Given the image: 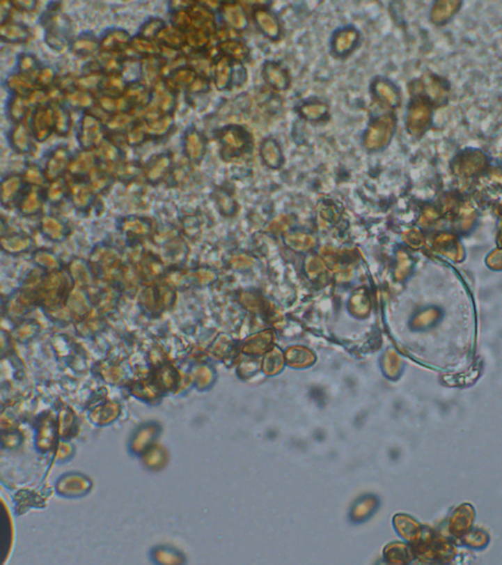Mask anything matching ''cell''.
<instances>
[{
    "label": "cell",
    "instance_id": "6da1fadb",
    "mask_svg": "<svg viewBox=\"0 0 502 565\" xmlns=\"http://www.w3.org/2000/svg\"><path fill=\"white\" fill-rule=\"evenodd\" d=\"M61 6L59 2H50L40 18L45 45L55 52L69 48L77 36L75 24L62 11Z\"/></svg>",
    "mask_w": 502,
    "mask_h": 565
},
{
    "label": "cell",
    "instance_id": "7a4b0ae2",
    "mask_svg": "<svg viewBox=\"0 0 502 565\" xmlns=\"http://www.w3.org/2000/svg\"><path fill=\"white\" fill-rule=\"evenodd\" d=\"M396 118L393 113H383L374 117L365 130L362 144L369 153L385 150L395 136Z\"/></svg>",
    "mask_w": 502,
    "mask_h": 565
},
{
    "label": "cell",
    "instance_id": "3957f363",
    "mask_svg": "<svg viewBox=\"0 0 502 565\" xmlns=\"http://www.w3.org/2000/svg\"><path fill=\"white\" fill-rule=\"evenodd\" d=\"M220 146V155L224 160L242 157L251 150V134L239 125H227L215 132Z\"/></svg>",
    "mask_w": 502,
    "mask_h": 565
},
{
    "label": "cell",
    "instance_id": "277c9868",
    "mask_svg": "<svg viewBox=\"0 0 502 565\" xmlns=\"http://www.w3.org/2000/svg\"><path fill=\"white\" fill-rule=\"evenodd\" d=\"M107 136L102 117L93 111L81 113L76 131L80 150H95Z\"/></svg>",
    "mask_w": 502,
    "mask_h": 565
},
{
    "label": "cell",
    "instance_id": "5b68a950",
    "mask_svg": "<svg viewBox=\"0 0 502 565\" xmlns=\"http://www.w3.org/2000/svg\"><path fill=\"white\" fill-rule=\"evenodd\" d=\"M28 124L37 143L49 141L55 134L54 110L52 103L33 109Z\"/></svg>",
    "mask_w": 502,
    "mask_h": 565
},
{
    "label": "cell",
    "instance_id": "8992f818",
    "mask_svg": "<svg viewBox=\"0 0 502 565\" xmlns=\"http://www.w3.org/2000/svg\"><path fill=\"white\" fill-rule=\"evenodd\" d=\"M72 157H73V153L65 144H57L52 150L47 151L45 166H43V171H45L47 181L52 182L63 178L64 175L68 173Z\"/></svg>",
    "mask_w": 502,
    "mask_h": 565
},
{
    "label": "cell",
    "instance_id": "52a82bcc",
    "mask_svg": "<svg viewBox=\"0 0 502 565\" xmlns=\"http://www.w3.org/2000/svg\"><path fill=\"white\" fill-rule=\"evenodd\" d=\"M432 111L430 105L424 98H418L410 102L406 112L405 124L412 136L421 137L431 124Z\"/></svg>",
    "mask_w": 502,
    "mask_h": 565
},
{
    "label": "cell",
    "instance_id": "ba28073f",
    "mask_svg": "<svg viewBox=\"0 0 502 565\" xmlns=\"http://www.w3.org/2000/svg\"><path fill=\"white\" fill-rule=\"evenodd\" d=\"M139 118L145 122L150 141H163L175 128V115L161 114L148 108Z\"/></svg>",
    "mask_w": 502,
    "mask_h": 565
},
{
    "label": "cell",
    "instance_id": "9c48e42d",
    "mask_svg": "<svg viewBox=\"0 0 502 565\" xmlns=\"http://www.w3.org/2000/svg\"><path fill=\"white\" fill-rule=\"evenodd\" d=\"M182 155L191 163H201L207 153V139L196 126H189L182 136Z\"/></svg>",
    "mask_w": 502,
    "mask_h": 565
},
{
    "label": "cell",
    "instance_id": "30bf717a",
    "mask_svg": "<svg viewBox=\"0 0 502 565\" xmlns=\"http://www.w3.org/2000/svg\"><path fill=\"white\" fill-rule=\"evenodd\" d=\"M132 38L133 36L126 29H105L100 37V52L115 55L127 54L131 47Z\"/></svg>",
    "mask_w": 502,
    "mask_h": 565
},
{
    "label": "cell",
    "instance_id": "8fae6325",
    "mask_svg": "<svg viewBox=\"0 0 502 565\" xmlns=\"http://www.w3.org/2000/svg\"><path fill=\"white\" fill-rule=\"evenodd\" d=\"M100 167L109 171L113 174L115 169L126 160V153L115 139L107 138L103 139L100 146L95 150Z\"/></svg>",
    "mask_w": 502,
    "mask_h": 565
},
{
    "label": "cell",
    "instance_id": "7c38bea8",
    "mask_svg": "<svg viewBox=\"0 0 502 565\" xmlns=\"http://www.w3.org/2000/svg\"><path fill=\"white\" fill-rule=\"evenodd\" d=\"M174 155L171 151H162L151 156L143 165V175L146 181L151 184H158L173 169Z\"/></svg>",
    "mask_w": 502,
    "mask_h": 565
},
{
    "label": "cell",
    "instance_id": "4fadbf2b",
    "mask_svg": "<svg viewBox=\"0 0 502 565\" xmlns=\"http://www.w3.org/2000/svg\"><path fill=\"white\" fill-rule=\"evenodd\" d=\"M7 141L11 150L19 155H31L35 150V143H37L28 121L12 125L7 133Z\"/></svg>",
    "mask_w": 502,
    "mask_h": 565
},
{
    "label": "cell",
    "instance_id": "5bb4252c",
    "mask_svg": "<svg viewBox=\"0 0 502 565\" xmlns=\"http://www.w3.org/2000/svg\"><path fill=\"white\" fill-rule=\"evenodd\" d=\"M235 66V62L224 55H216L211 60V80L218 91L228 90L234 83Z\"/></svg>",
    "mask_w": 502,
    "mask_h": 565
},
{
    "label": "cell",
    "instance_id": "9a60e30c",
    "mask_svg": "<svg viewBox=\"0 0 502 565\" xmlns=\"http://www.w3.org/2000/svg\"><path fill=\"white\" fill-rule=\"evenodd\" d=\"M151 88H152V100L148 109L155 110L161 114L175 115L179 95L171 90L163 79Z\"/></svg>",
    "mask_w": 502,
    "mask_h": 565
},
{
    "label": "cell",
    "instance_id": "2e32d148",
    "mask_svg": "<svg viewBox=\"0 0 502 565\" xmlns=\"http://www.w3.org/2000/svg\"><path fill=\"white\" fill-rule=\"evenodd\" d=\"M100 167L95 150H79L73 153L68 174L73 179L88 180L91 173Z\"/></svg>",
    "mask_w": 502,
    "mask_h": 565
},
{
    "label": "cell",
    "instance_id": "e0dca14e",
    "mask_svg": "<svg viewBox=\"0 0 502 565\" xmlns=\"http://www.w3.org/2000/svg\"><path fill=\"white\" fill-rule=\"evenodd\" d=\"M70 52L80 59H95L100 54V38L91 31H84L77 35L69 47Z\"/></svg>",
    "mask_w": 502,
    "mask_h": 565
},
{
    "label": "cell",
    "instance_id": "ac0fdd59",
    "mask_svg": "<svg viewBox=\"0 0 502 565\" xmlns=\"http://www.w3.org/2000/svg\"><path fill=\"white\" fill-rule=\"evenodd\" d=\"M198 77L196 70L187 63L166 72L163 80L171 90L180 95L186 93Z\"/></svg>",
    "mask_w": 502,
    "mask_h": 565
},
{
    "label": "cell",
    "instance_id": "d6986e66",
    "mask_svg": "<svg viewBox=\"0 0 502 565\" xmlns=\"http://www.w3.org/2000/svg\"><path fill=\"white\" fill-rule=\"evenodd\" d=\"M360 33L354 27H345L334 33L331 52L338 57H345L354 52L360 40Z\"/></svg>",
    "mask_w": 502,
    "mask_h": 565
},
{
    "label": "cell",
    "instance_id": "ffe728a7",
    "mask_svg": "<svg viewBox=\"0 0 502 565\" xmlns=\"http://www.w3.org/2000/svg\"><path fill=\"white\" fill-rule=\"evenodd\" d=\"M124 96L133 108L134 114L139 117L141 113L150 107L152 100V88L143 82H134L128 84Z\"/></svg>",
    "mask_w": 502,
    "mask_h": 565
},
{
    "label": "cell",
    "instance_id": "44dd1931",
    "mask_svg": "<svg viewBox=\"0 0 502 565\" xmlns=\"http://www.w3.org/2000/svg\"><path fill=\"white\" fill-rule=\"evenodd\" d=\"M218 10L226 25L235 32H244L249 27L246 11L237 2H222Z\"/></svg>",
    "mask_w": 502,
    "mask_h": 565
},
{
    "label": "cell",
    "instance_id": "7402d4cb",
    "mask_svg": "<svg viewBox=\"0 0 502 565\" xmlns=\"http://www.w3.org/2000/svg\"><path fill=\"white\" fill-rule=\"evenodd\" d=\"M63 103L71 111L80 112L81 114L95 109L97 107V95L75 86L64 93Z\"/></svg>",
    "mask_w": 502,
    "mask_h": 565
},
{
    "label": "cell",
    "instance_id": "603a6c76",
    "mask_svg": "<svg viewBox=\"0 0 502 565\" xmlns=\"http://www.w3.org/2000/svg\"><path fill=\"white\" fill-rule=\"evenodd\" d=\"M69 196L78 210L88 211L95 203V192L88 180L73 179L69 187Z\"/></svg>",
    "mask_w": 502,
    "mask_h": 565
},
{
    "label": "cell",
    "instance_id": "cb8c5ba5",
    "mask_svg": "<svg viewBox=\"0 0 502 565\" xmlns=\"http://www.w3.org/2000/svg\"><path fill=\"white\" fill-rule=\"evenodd\" d=\"M28 187L23 175L18 173H10L2 178L1 199L4 206H10L18 203L22 194Z\"/></svg>",
    "mask_w": 502,
    "mask_h": 565
},
{
    "label": "cell",
    "instance_id": "d4e9b609",
    "mask_svg": "<svg viewBox=\"0 0 502 565\" xmlns=\"http://www.w3.org/2000/svg\"><path fill=\"white\" fill-rule=\"evenodd\" d=\"M32 38V30L21 22L9 20L0 24L1 42L8 45H26Z\"/></svg>",
    "mask_w": 502,
    "mask_h": 565
},
{
    "label": "cell",
    "instance_id": "484cf974",
    "mask_svg": "<svg viewBox=\"0 0 502 565\" xmlns=\"http://www.w3.org/2000/svg\"><path fill=\"white\" fill-rule=\"evenodd\" d=\"M167 65L160 55L141 59V82L152 88L164 78Z\"/></svg>",
    "mask_w": 502,
    "mask_h": 565
},
{
    "label": "cell",
    "instance_id": "4316f807",
    "mask_svg": "<svg viewBox=\"0 0 502 565\" xmlns=\"http://www.w3.org/2000/svg\"><path fill=\"white\" fill-rule=\"evenodd\" d=\"M104 74L98 68L95 60H90L84 65L80 75L77 76L76 85L81 90L97 95Z\"/></svg>",
    "mask_w": 502,
    "mask_h": 565
},
{
    "label": "cell",
    "instance_id": "83f0119b",
    "mask_svg": "<svg viewBox=\"0 0 502 565\" xmlns=\"http://www.w3.org/2000/svg\"><path fill=\"white\" fill-rule=\"evenodd\" d=\"M4 88L9 95L22 96L27 98L36 88H38L35 79L24 75L14 70L11 71L3 81Z\"/></svg>",
    "mask_w": 502,
    "mask_h": 565
},
{
    "label": "cell",
    "instance_id": "f1b7e54d",
    "mask_svg": "<svg viewBox=\"0 0 502 565\" xmlns=\"http://www.w3.org/2000/svg\"><path fill=\"white\" fill-rule=\"evenodd\" d=\"M253 19L256 27L270 40H278L281 38L280 22L275 14L267 8H257L253 12Z\"/></svg>",
    "mask_w": 502,
    "mask_h": 565
},
{
    "label": "cell",
    "instance_id": "f546056e",
    "mask_svg": "<svg viewBox=\"0 0 502 565\" xmlns=\"http://www.w3.org/2000/svg\"><path fill=\"white\" fill-rule=\"evenodd\" d=\"M138 118L132 112H117L105 117L104 125L107 137L113 139H123L124 134Z\"/></svg>",
    "mask_w": 502,
    "mask_h": 565
},
{
    "label": "cell",
    "instance_id": "4dcf8cb0",
    "mask_svg": "<svg viewBox=\"0 0 502 565\" xmlns=\"http://www.w3.org/2000/svg\"><path fill=\"white\" fill-rule=\"evenodd\" d=\"M262 76L269 86L275 91H287L290 86L289 73L277 62L267 61L263 65Z\"/></svg>",
    "mask_w": 502,
    "mask_h": 565
},
{
    "label": "cell",
    "instance_id": "1f68e13d",
    "mask_svg": "<svg viewBox=\"0 0 502 565\" xmlns=\"http://www.w3.org/2000/svg\"><path fill=\"white\" fill-rule=\"evenodd\" d=\"M372 93L377 100L391 108L400 107L401 102L400 93L391 81L386 79H375L372 83Z\"/></svg>",
    "mask_w": 502,
    "mask_h": 565
},
{
    "label": "cell",
    "instance_id": "d6a6232c",
    "mask_svg": "<svg viewBox=\"0 0 502 565\" xmlns=\"http://www.w3.org/2000/svg\"><path fill=\"white\" fill-rule=\"evenodd\" d=\"M45 199V191H42L40 187H32L28 185L17 204H18L19 210L23 215H35L40 212Z\"/></svg>",
    "mask_w": 502,
    "mask_h": 565
},
{
    "label": "cell",
    "instance_id": "836d02e7",
    "mask_svg": "<svg viewBox=\"0 0 502 565\" xmlns=\"http://www.w3.org/2000/svg\"><path fill=\"white\" fill-rule=\"evenodd\" d=\"M6 109L7 119L12 125L27 122L32 112V108L29 105L27 98L11 95L7 98Z\"/></svg>",
    "mask_w": 502,
    "mask_h": 565
},
{
    "label": "cell",
    "instance_id": "e575fe53",
    "mask_svg": "<svg viewBox=\"0 0 502 565\" xmlns=\"http://www.w3.org/2000/svg\"><path fill=\"white\" fill-rule=\"evenodd\" d=\"M260 155L264 164L272 169L280 168L283 163V153L280 144L275 139L268 137L261 141L259 146Z\"/></svg>",
    "mask_w": 502,
    "mask_h": 565
},
{
    "label": "cell",
    "instance_id": "d590c367",
    "mask_svg": "<svg viewBox=\"0 0 502 565\" xmlns=\"http://www.w3.org/2000/svg\"><path fill=\"white\" fill-rule=\"evenodd\" d=\"M219 54L224 55L235 63H242L249 56V49L241 40L235 38H226L217 45Z\"/></svg>",
    "mask_w": 502,
    "mask_h": 565
},
{
    "label": "cell",
    "instance_id": "8d00e7d4",
    "mask_svg": "<svg viewBox=\"0 0 502 565\" xmlns=\"http://www.w3.org/2000/svg\"><path fill=\"white\" fill-rule=\"evenodd\" d=\"M161 48L159 43L156 40H148V38L141 37L139 35L133 36L132 38L131 47L128 54L138 57L139 59H146V57L156 56L160 55Z\"/></svg>",
    "mask_w": 502,
    "mask_h": 565
},
{
    "label": "cell",
    "instance_id": "74e56055",
    "mask_svg": "<svg viewBox=\"0 0 502 565\" xmlns=\"http://www.w3.org/2000/svg\"><path fill=\"white\" fill-rule=\"evenodd\" d=\"M52 105L54 110L55 134L60 138H67L73 127L71 110L63 102Z\"/></svg>",
    "mask_w": 502,
    "mask_h": 565
},
{
    "label": "cell",
    "instance_id": "f35d334b",
    "mask_svg": "<svg viewBox=\"0 0 502 565\" xmlns=\"http://www.w3.org/2000/svg\"><path fill=\"white\" fill-rule=\"evenodd\" d=\"M123 141L127 146L134 148V150L141 148L148 141H150L145 122L141 118L139 117L130 127L128 131L124 134Z\"/></svg>",
    "mask_w": 502,
    "mask_h": 565
},
{
    "label": "cell",
    "instance_id": "ab89813d",
    "mask_svg": "<svg viewBox=\"0 0 502 565\" xmlns=\"http://www.w3.org/2000/svg\"><path fill=\"white\" fill-rule=\"evenodd\" d=\"M127 86H128V83L125 80L122 74L104 75L98 93L119 98V96L124 95Z\"/></svg>",
    "mask_w": 502,
    "mask_h": 565
},
{
    "label": "cell",
    "instance_id": "60d3db41",
    "mask_svg": "<svg viewBox=\"0 0 502 565\" xmlns=\"http://www.w3.org/2000/svg\"><path fill=\"white\" fill-rule=\"evenodd\" d=\"M45 64L42 63L37 55L31 52H21L17 55L15 70L24 75L35 79Z\"/></svg>",
    "mask_w": 502,
    "mask_h": 565
},
{
    "label": "cell",
    "instance_id": "b9f144b4",
    "mask_svg": "<svg viewBox=\"0 0 502 565\" xmlns=\"http://www.w3.org/2000/svg\"><path fill=\"white\" fill-rule=\"evenodd\" d=\"M169 24L158 16H150L139 27L136 35L141 37L148 38V40H156L159 37L160 33L168 27Z\"/></svg>",
    "mask_w": 502,
    "mask_h": 565
},
{
    "label": "cell",
    "instance_id": "7bdbcfd3",
    "mask_svg": "<svg viewBox=\"0 0 502 565\" xmlns=\"http://www.w3.org/2000/svg\"><path fill=\"white\" fill-rule=\"evenodd\" d=\"M330 112V108L325 102H305L299 108L300 116L309 122H319L325 119Z\"/></svg>",
    "mask_w": 502,
    "mask_h": 565
},
{
    "label": "cell",
    "instance_id": "ee69618b",
    "mask_svg": "<svg viewBox=\"0 0 502 565\" xmlns=\"http://www.w3.org/2000/svg\"><path fill=\"white\" fill-rule=\"evenodd\" d=\"M156 42L159 43L161 47L172 48V49L182 50L185 48V33L177 30L173 26L168 25V27L160 33Z\"/></svg>",
    "mask_w": 502,
    "mask_h": 565
},
{
    "label": "cell",
    "instance_id": "f6af8a7d",
    "mask_svg": "<svg viewBox=\"0 0 502 565\" xmlns=\"http://www.w3.org/2000/svg\"><path fill=\"white\" fill-rule=\"evenodd\" d=\"M122 57H123V55L100 52L95 60L97 62L98 68L104 75H111V74H121Z\"/></svg>",
    "mask_w": 502,
    "mask_h": 565
},
{
    "label": "cell",
    "instance_id": "bcb514c9",
    "mask_svg": "<svg viewBox=\"0 0 502 565\" xmlns=\"http://www.w3.org/2000/svg\"><path fill=\"white\" fill-rule=\"evenodd\" d=\"M141 174H143V165L138 160H125L113 172L114 177L121 181H131Z\"/></svg>",
    "mask_w": 502,
    "mask_h": 565
},
{
    "label": "cell",
    "instance_id": "7dc6e473",
    "mask_svg": "<svg viewBox=\"0 0 502 565\" xmlns=\"http://www.w3.org/2000/svg\"><path fill=\"white\" fill-rule=\"evenodd\" d=\"M70 185L63 178L49 182V186L45 191V201L52 203H58L69 194Z\"/></svg>",
    "mask_w": 502,
    "mask_h": 565
},
{
    "label": "cell",
    "instance_id": "c3c4849f",
    "mask_svg": "<svg viewBox=\"0 0 502 565\" xmlns=\"http://www.w3.org/2000/svg\"><path fill=\"white\" fill-rule=\"evenodd\" d=\"M114 179V175L111 172L98 167L91 173L88 178V182L95 192H100L111 186Z\"/></svg>",
    "mask_w": 502,
    "mask_h": 565
},
{
    "label": "cell",
    "instance_id": "681fc988",
    "mask_svg": "<svg viewBox=\"0 0 502 565\" xmlns=\"http://www.w3.org/2000/svg\"><path fill=\"white\" fill-rule=\"evenodd\" d=\"M460 3L457 2L444 1L437 2L431 11V20L434 24H441L453 17L454 12L458 9Z\"/></svg>",
    "mask_w": 502,
    "mask_h": 565
},
{
    "label": "cell",
    "instance_id": "f907efd6",
    "mask_svg": "<svg viewBox=\"0 0 502 565\" xmlns=\"http://www.w3.org/2000/svg\"><path fill=\"white\" fill-rule=\"evenodd\" d=\"M24 180L27 183L29 186L40 187L45 185L47 181L45 177V171L43 167H40L37 163L30 162L27 163L24 169L23 174Z\"/></svg>",
    "mask_w": 502,
    "mask_h": 565
},
{
    "label": "cell",
    "instance_id": "816d5d0a",
    "mask_svg": "<svg viewBox=\"0 0 502 565\" xmlns=\"http://www.w3.org/2000/svg\"><path fill=\"white\" fill-rule=\"evenodd\" d=\"M58 78L59 74L57 73L54 67L49 66V65H43L42 68L40 70L38 75L36 76L35 82L38 88L49 90V88L56 85Z\"/></svg>",
    "mask_w": 502,
    "mask_h": 565
},
{
    "label": "cell",
    "instance_id": "f5cc1de1",
    "mask_svg": "<svg viewBox=\"0 0 502 565\" xmlns=\"http://www.w3.org/2000/svg\"><path fill=\"white\" fill-rule=\"evenodd\" d=\"M211 79L208 76L198 75L196 80L194 82L193 85L187 88L185 95H186L187 100H193L196 96L205 95L210 91Z\"/></svg>",
    "mask_w": 502,
    "mask_h": 565
},
{
    "label": "cell",
    "instance_id": "db71d44e",
    "mask_svg": "<svg viewBox=\"0 0 502 565\" xmlns=\"http://www.w3.org/2000/svg\"><path fill=\"white\" fill-rule=\"evenodd\" d=\"M27 100L32 110L37 107H45V105H49L50 103L47 91L38 88V86L28 96Z\"/></svg>",
    "mask_w": 502,
    "mask_h": 565
},
{
    "label": "cell",
    "instance_id": "11a10c76",
    "mask_svg": "<svg viewBox=\"0 0 502 565\" xmlns=\"http://www.w3.org/2000/svg\"><path fill=\"white\" fill-rule=\"evenodd\" d=\"M12 3H13L14 10L26 12V13L35 11L38 4L35 0H16V1H12Z\"/></svg>",
    "mask_w": 502,
    "mask_h": 565
},
{
    "label": "cell",
    "instance_id": "9f6ffc18",
    "mask_svg": "<svg viewBox=\"0 0 502 565\" xmlns=\"http://www.w3.org/2000/svg\"><path fill=\"white\" fill-rule=\"evenodd\" d=\"M14 10L12 1H2L0 4V24L11 20V14Z\"/></svg>",
    "mask_w": 502,
    "mask_h": 565
}]
</instances>
